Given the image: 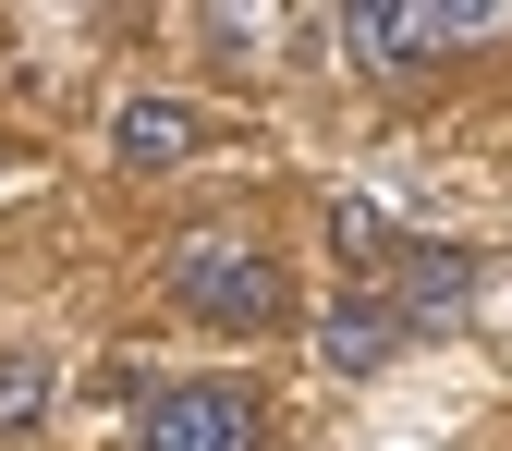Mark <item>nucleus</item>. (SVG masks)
Wrapping results in <instances>:
<instances>
[{
    "label": "nucleus",
    "mask_w": 512,
    "mask_h": 451,
    "mask_svg": "<svg viewBox=\"0 0 512 451\" xmlns=\"http://www.w3.org/2000/svg\"><path fill=\"white\" fill-rule=\"evenodd\" d=\"M500 25L512 13H391V0H366V13H342V49H354V74H427V61H452Z\"/></svg>",
    "instance_id": "obj_2"
},
{
    "label": "nucleus",
    "mask_w": 512,
    "mask_h": 451,
    "mask_svg": "<svg viewBox=\"0 0 512 451\" xmlns=\"http://www.w3.org/2000/svg\"><path fill=\"white\" fill-rule=\"evenodd\" d=\"M110 147L135 159V171H171V159H196V147H208V122L183 110V98H135V110H122V135H110Z\"/></svg>",
    "instance_id": "obj_6"
},
{
    "label": "nucleus",
    "mask_w": 512,
    "mask_h": 451,
    "mask_svg": "<svg viewBox=\"0 0 512 451\" xmlns=\"http://www.w3.org/2000/svg\"><path fill=\"white\" fill-rule=\"evenodd\" d=\"M476 305V256L464 244H403L391 256V317L403 330H439V317H464Z\"/></svg>",
    "instance_id": "obj_4"
},
{
    "label": "nucleus",
    "mask_w": 512,
    "mask_h": 451,
    "mask_svg": "<svg viewBox=\"0 0 512 451\" xmlns=\"http://www.w3.org/2000/svg\"><path fill=\"white\" fill-rule=\"evenodd\" d=\"M49 391H61V378H49L37 354H0V439H13V427H37V415H49Z\"/></svg>",
    "instance_id": "obj_7"
},
{
    "label": "nucleus",
    "mask_w": 512,
    "mask_h": 451,
    "mask_svg": "<svg viewBox=\"0 0 512 451\" xmlns=\"http://www.w3.org/2000/svg\"><path fill=\"white\" fill-rule=\"evenodd\" d=\"M171 305L208 317V330H269L281 317V256L244 232H183L171 244Z\"/></svg>",
    "instance_id": "obj_1"
},
{
    "label": "nucleus",
    "mask_w": 512,
    "mask_h": 451,
    "mask_svg": "<svg viewBox=\"0 0 512 451\" xmlns=\"http://www.w3.org/2000/svg\"><path fill=\"white\" fill-rule=\"evenodd\" d=\"M317 354H330L342 378H366V366H391V354H403V317H391V293H342L330 317H317Z\"/></svg>",
    "instance_id": "obj_5"
},
{
    "label": "nucleus",
    "mask_w": 512,
    "mask_h": 451,
    "mask_svg": "<svg viewBox=\"0 0 512 451\" xmlns=\"http://www.w3.org/2000/svg\"><path fill=\"white\" fill-rule=\"evenodd\" d=\"M135 451H269V427H256L244 391H220V378H196V391H159Z\"/></svg>",
    "instance_id": "obj_3"
},
{
    "label": "nucleus",
    "mask_w": 512,
    "mask_h": 451,
    "mask_svg": "<svg viewBox=\"0 0 512 451\" xmlns=\"http://www.w3.org/2000/svg\"><path fill=\"white\" fill-rule=\"evenodd\" d=\"M330 244H342V256H403V244H391V220H378V208H354V196L330 208Z\"/></svg>",
    "instance_id": "obj_8"
},
{
    "label": "nucleus",
    "mask_w": 512,
    "mask_h": 451,
    "mask_svg": "<svg viewBox=\"0 0 512 451\" xmlns=\"http://www.w3.org/2000/svg\"><path fill=\"white\" fill-rule=\"evenodd\" d=\"M0 171H13V159H0Z\"/></svg>",
    "instance_id": "obj_9"
}]
</instances>
